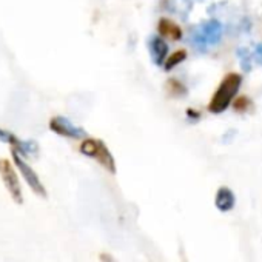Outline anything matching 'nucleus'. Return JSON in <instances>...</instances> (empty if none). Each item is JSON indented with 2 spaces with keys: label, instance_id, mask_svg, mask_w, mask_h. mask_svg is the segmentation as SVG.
<instances>
[{
  "label": "nucleus",
  "instance_id": "4468645a",
  "mask_svg": "<svg viewBox=\"0 0 262 262\" xmlns=\"http://www.w3.org/2000/svg\"><path fill=\"white\" fill-rule=\"evenodd\" d=\"M251 53H253L254 62H257V63L262 65V43H257V45L254 47V51H251Z\"/></svg>",
  "mask_w": 262,
  "mask_h": 262
},
{
  "label": "nucleus",
  "instance_id": "9d476101",
  "mask_svg": "<svg viewBox=\"0 0 262 262\" xmlns=\"http://www.w3.org/2000/svg\"><path fill=\"white\" fill-rule=\"evenodd\" d=\"M14 151H17L25 159H31V158L36 159L40 153V147H39V142L34 139H24L19 150H14Z\"/></svg>",
  "mask_w": 262,
  "mask_h": 262
},
{
  "label": "nucleus",
  "instance_id": "9b49d317",
  "mask_svg": "<svg viewBox=\"0 0 262 262\" xmlns=\"http://www.w3.org/2000/svg\"><path fill=\"white\" fill-rule=\"evenodd\" d=\"M0 142L10 145L11 150H19V147L22 145L24 139H20L16 133H13V131L0 126Z\"/></svg>",
  "mask_w": 262,
  "mask_h": 262
},
{
  "label": "nucleus",
  "instance_id": "0eeeda50",
  "mask_svg": "<svg viewBox=\"0 0 262 262\" xmlns=\"http://www.w3.org/2000/svg\"><path fill=\"white\" fill-rule=\"evenodd\" d=\"M234 204H236L234 193L228 187H221L216 193V198H214L216 208L222 213H227V211H231L234 208Z\"/></svg>",
  "mask_w": 262,
  "mask_h": 262
},
{
  "label": "nucleus",
  "instance_id": "dca6fc26",
  "mask_svg": "<svg viewBox=\"0 0 262 262\" xmlns=\"http://www.w3.org/2000/svg\"><path fill=\"white\" fill-rule=\"evenodd\" d=\"M187 116L191 117V119H199V117H201V114H199L198 111H193V110H188V111H187Z\"/></svg>",
  "mask_w": 262,
  "mask_h": 262
},
{
  "label": "nucleus",
  "instance_id": "f03ea898",
  "mask_svg": "<svg viewBox=\"0 0 262 262\" xmlns=\"http://www.w3.org/2000/svg\"><path fill=\"white\" fill-rule=\"evenodd\" d=\"M222 25L216 19H208L190 31V43L194 50L205 53L210 47H214L222 39Z\"/></svg>",
  "mask_w": 262,
  "mask_h": 262
},
{
  "label": "nucleus",
  "instance_id": "7ed1b4c3",
  "mask_svg": "<svg viewBox=\"0 0 262 262\" xmlns=\"http://www.w3.org/2000/svg\"><path fill=\"white\" fill-rule=\"evenodd\" d=\"M0 178H2V182H4L7 191L10 193L11 199L17 205H22L24 204V191H22L20 179L17 174V168L13 161H10L7 158H0Z\"/></svg>",
  "mask_w": 262,
  "mask_h": 262
},
{
  "label": "nucleus",
  "instance_id": "f8f14e48",
  "mask_svg": "<svg viewBox=\"0 0 262 262\" xmlns=\"http://www.w3.org/2000/svg\"><path fill=\"white\" fill-rule=\"evenodd\" d=\"M236 56H237V57H239V60H241V67H242V70H244L245 73L251 71V68H253V62H254V59H253V53H251L250 50H247V48H239V50L236 51Z\"/></svg>",
  "mask_w": 262,
  "mask_h": 262
},
{
  "label": "nucleus",
  "instance_id": "20e7f679",
  "mask_svg": "<svg viewBox=\"0 0 262 262\" xmlns=\"http://www.w3.org/2000/svg\"><path fill=\"white\" fill-rule=\"evenodd\" d=\"M11 159H13V162H14L17 171L20 173V176H22L24 181L27 182V185L31 188V191H33L34 194H37L39 198H47L48 194H47L45 185L42 184V181H40L39 174L36 173V170L27 162V159L22 158V156H20L17 151H14V150H11Z\"/></svg>",
  "mask_w": 262,
  "mask_h": 262
},
{
  "label": "nucleus",
  "instance_id": "1a4fd4ad",
  "mask_svg": "<svg viewBox=\"0 0 262 262\" xmlns=\"http://www.w3.org/2000/svg\"><path fill=\"white\" fill-rule=\"evenodd\" d=\"M158 31H159V36L168 37L171 40H181L182 39V30H181V27L176 25L174 22L168 20V19H161L159 20Z\"/></svg>",
  "mask_w": 262,
  "mask_h": 262
},
{
  "label": "nucleus",
  "instance_id": "f257e3e1",
  "mask_svg": "<svg viewBox=\"0 0 262 262\" xmlns=\"http://www.w3.org/2000/svg\"><path fill=\"white\" fill-rule=\"evenodd\" d=\"M242 83V76L236 74V73H230L224 77V80L219 83L214 96L211 97L210 103H208V111L213 114H221L224 113L230 103L233 102L234 96L237 94L239 88Z\"/></svg>",
  "mask_w": 262,
  "mask_h": 262
},
{
  "label": "nucleus",
  "instance_id": "ddd939ff",
  "mask_svg": "<svg viewBox=\"0 0 262 262\" xmlns=\"http://www.w3.org/2000/svg\"><path fill=\"white\" fill-rule=\"evenodd\" d=\"M185 59H187V51L178 50V51H174L170 57H167V60H165V63H164V70H165V71H171L174 67H178L179 63H182Z\"/></svg>",
  "mask_w": 262,
  "mask_h": 262
},
{
  "label": "nucleus",
  "instance_id": "2eb2a0df",
  "mask_svg": "<svg viewBox=\"0 0 262 262\" xmlns=\"http://www.w3.org/2000/svg\"><path fill=\"white\" fill-rule=\"evenodd\" d=\"M244 105H247V99H239V102L234 103V108H236V110H242Z\"/></svg>",
  "mask_w": 262,
  "mask_h": 262
},
{
  "label": "nucleus",
  "instance_id": "423d86ee",
  "mask_svg": "<svg viewBox=\"0 0 262 262\" xmlns=\"http://www.w3.org/2000/svg\"><path fill=\"white\" fill-rule=\"evenodd\" d=\"M148 50H150V57L155 62V65L164 67V63L168 57V45L164 40V37L162 36L148 37Z\"/></svg>",
  "mask_w": 262,
  "mask_h": 262
},
{
  "label": "nucleus",
  "instance_id": "6e6552de",
  "mask_svg": "<svg viewBox=\"0 0 262 262\" xmlns=\"http://www.w3.org/2000/svg\"><path fill=\"white\" fill-rule=\"evenodd\" d=\"M94 159L111 174H116V162H114V158L111 155V151L108 150V147L105 145V142L99 141V148H97V153L94 156Z\"/></svg>",
  "mask_w": 262,
  "mask_h": 262
},
{
  "label": "nucleus",
  "instance_id": "39448f33",
  "mask_svg": "<svg viewBox=\"0 0 262 262\" xmlns=\"http://www.w3.org/2000/svg\"><path fill=\"white\" fill-rule=\"evenodd\" d=\"M50 131H53L54 135L68 138V139H85L88 138V133L79 125L73 123L68 117L65 116H53L48 122Z\"/></svg>",
  "mask_w": 262,
  "mask_h": 262
}]
</instances>
